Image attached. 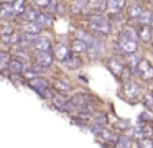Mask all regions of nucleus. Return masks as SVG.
Wrapping results in <instances>:
<instances>
[{"label":"nucleus","instance_id":"nucleus-1","mask_svg":"<svg viewBox=\"0 0 153 148\" xmlns=\"http://www.w3.org/2000/svg\"><path fill=\"white\" fill-rule=\"evenodd\" d=\"M87 22H89V26H91V30H92L94 33L104 35V36L110 35V22H109V18H105L104 15H100V13L89 15Z\"/></svg>","mask_w":153,"mask_h":148},{"label":"nucleus","instance_id":"nucleus-2","mask_svg":"<svg viewBox=\"0 0 153 148\" xmlns=\"http://www.w3.org/2000/svg\"><path fill=\"white\" fill-rule=\"evenodd\" d=\"M28 86H30V89L31 91H35L36 94H40L43 99H50L51 100V97H53V91H51V87H50V84H48V81L46 79H43V77H33V79H30L28 81Z\"/></svg>","mask_w":153,"mask_h":148},{"label":"nucleus","instance_id":"nucleus-3","mask_svg":"<svg viewBox=\"0 0 153 148\" xmlns=\"http://www.w3.org/2000/svg\"><path fill=\"white\" fill-rule=\"evenodd\" d=\"M133 72H135L137 76H140L143 81H152L153 79V68H152L148 59H138Z\"/></svg>","mask_w":153,"mask_h":148},{"label":"nucleus","instance_id":"nucleus-4","mask_svg":"<svg viewBox=\"0 0 153 148\" xmlns=\"http://www.w3.org/2000/svg\"><path fill=\"white\" fill-rule=\"evenodd\" d=\"M123 97L128 99V100H137L138 99V95L142 94V86L138 84V82L135 81H127L125 86H123V91H122Z\"/></svg>","mask_w":153,"mask_h":148},{"label":"nucleus","instance_id":"nucleus-5","mask_svg":"<svg viewBox=\"0 0 153 148\" xmlns=\"http://www.w3.org/2000/svg\"><path fill=\"white\" fill-rule=\"evenodd\" d=\"M107 68L112 74H115V77H122L123 72H125V62L119 56H110L107 59Z\"/></svg>","mask_w":153,"mask_h":148},{"label":"nucleus","instance_id":"nucleus-6","mask_svg":"<svg viewBox=\"0 0 153 148\" xmlns=\"http://www.w3.org/2000/svg\"><path fill=\"white\" fill-rule=\"evenodd\" d=\"M53 56H51L50 51H38V49H35V62H36L38 66H41V68H50V66H53Z\"/></svg>","mask_w":153,"mask_h":148},{"label":"nucleus","instance_id":"nucleus-7","mask_svg":"<svg viewBox=\"0 0 153 148\" xmlns=\"http://www.w3.org/2000/svg\"><path fill=\"white\" fill-rule=\"evenodd\" d=\"M86 53H87V54H89L92 59L100 58V56L104 54V43L100 41L99 38H94V41L91 43V45H87Z\"/></svg>","mask_w":153,"mask_h":148},{"label":"nucleus","instance_id":"nucleus-8","mask_svg":"<svg viewBox=\"0 0 153 148\" xmlns=\"http://www.w3.org/2000/svg\"><path fill=\"white\" fill-rule=\"evenodd\" d=\"M35 22L38 23V25L41 26V28H51V26L54 25V18H53V15L51 13H48V12H38V15H36V20Z\"/></svg>","mask_w":153,"mask_h":148},{"label":"nucleus","instance_id":"nucleus-9","mask_svg":"<svg viewBox=\"0 0 153 148\" xmlns=\"http://www.w3.org/2000/svg\"><path fill=\"white\" fill-rule=\"evenodd\" d=\"M31 46L35 49H38V51H50L53 45H51L50 38H46V36H36L35 41L31 43Z\"/></svg>","mask_w":153,"mask_h":148},{"label":"nucleus","instance_id":"nucleus-10","mask_svg":"<svg viewBox=\"0 0 153 148\" xmlns=\"http://www.w3.org/2000/svg\"><path fill=\"white\" fill-rule=\"evenodd\" d=\"M119 46L123 54H130V53L138 51V41H133V39H120Z\"/></svg>","mask_w":153,"mask_h":148},{"label":"nucleus","instance_id":"nucleus-11","mask_svg":"<svg viewBox=\"0 0 153 148\" xmlns=\"http://www.w3.org/2000/svg\"><path fill=\"white\" fill-rule=\"evenodd\" d=\"M63 62H64V66H66L68 69H71V71L82 68V59H81L79 56H76V53H74V54H68Z\"/></svg>","mask_w":153,"mask_h":148},{"label":"nucleus","instance_id":"nucleus-12","mask_svg":"<svg viewBox=\"0 0 153 148\" xmlns=\"http://www.w3.org/2000/svg\"><path fill=\"white\" fill-rule=\"evenodd\" d=\"M51 49H53L54 58H56L58 61H64L66 56L69 54V48H68L66 45H63V43H56L54 46H51Z\"/></svg>","mask_w":153,"mask_h":148},{"label":"nucleus","instance_id":"nucleus-13","mask_svg":"<svg viewBox=\"0 0 153 148\" xmlns=\"http://www.w3.org/2000/svg\"><path fill=\"white\" fill-rule=\"evenodd\" d=\"M125 7V0H105V10L110 13H120Z\"/></svg>","mask_w":153,"mask_h":148},{"label":"nucleus","instance_id":"nucleus-14","mask_svg":"<svg viewBox=\"0 0 153 148\" xmlns=\"http://www.w3.org/2000/svg\"><path fill=\"white\" fill-rule=\"evenodd\" d=\"M51 102H53V105L58 109V110L61 112H66V107H68V97L64 94H56L51 97Z\"/></svg>","mask_w":153,"mask_h":148},{"label":"nucleus","instance_id":"nucleus-15","mask_svg":"<svg viewBox=\"0 0 153 148\" xmlns=\"http://www.w3.org/2000/svg\"><path fill=\"white\" fill-rule=\"evenodd\" d=\"M97 137L100 138L102 141H105V143H110V145H114L115 143V140H117V135L114 133L112 130H109V128H100V132L97 133Z\"/></svg>","mask_w":153,"mask_h":148},{"label":"nucleus","instance_id":"nucleus-16","mask_svg":"<svg viewBox=\"0 0 153 148\" xmlns=\"http://www.w3.org/2000/svg\"><path fill=\"white\" fill-rule=\"evenodd\" d=\"M38 66V64H36ZM41 69H45V68H41V66H38V68H23V71L20 72V76L23 79H27V81H30V79H33V77H36L38 76V71H41Z\"/></svg>","mask_w":153,"mask_h":148},{"label":"nucleus","instance_id":"nucleus-17","mask_svg":"<svg viewBox=\"0 0 153 148\" xmlns=\"http://www.w3.org/2000/svg\"><path fill=\"white\" fill-rule=\"evenodd\" d=\"M137 35H138V39H142V41H145V43H150V39H152V26L142 25V28L137 31Z\"/></svg>","mask_w":153,"mask_h":148},{"label":"nucleus","instance_id":"nucleus-18","mask_svg":"<svg viewBox=\"0 0 153 148\" xmlns=\"http://www.w3.org/2000/svg\"><path fill=\"white\" fill-rule=\"evenodd\" d=\"M23 62L20 61V59H10V62H8V71L12 72L13 76H18L22 71H23Z\"/></svg>","mask_w":153,"mask_h":148},{"label":"nucleus","instance_id":"nucleus-19","mask_svg":"<svg viewBox=\"0 0 153 148\" xmlns=\"http://www.w3.org/2000/svg\"><path fill=\"white\" fill-rule=\"evenodd\" d=\"M13 15V10H12V3H0V18L2 20H10Z\"/></svg>","mask_w":153,"mask_h":148},{"label":"nucleus","instance_id":"nucleus-20","mask_svg":"<svg viewBox=\"0 0 153 148\" xmlns=\"http://www.w3.org/2000/svg\"><path fill=\"white\" fill-rule=\"evenodd\" d=\"M120 39H133V41H138V35H137V30H133L132 26H125L120 33Z\"/></svg>","mask_w":153,"mask_h":148},{"label":"nucleus","instance_id":"nucleus-21","mask_svg":"<svg viewBox=\"0 0 153 148\" xmlns=\"http://www.w3.org/2000/svg\"><path fill=\"white\" fill-rule=\"evenodd\" d=\"M41 26L36 22H27L23 25V33H31V35H40L41 33Z\"/></svg>","mask_w":153,"mask_h":148},{"label":"nucleus","instance_id":"nucleus-22","mask_svg":"<svg viewBox=\"0 0 153 148\" xmlns=\"http://www.w3.org/2000/svg\"><path fill=\"white\" fill-rule=\"evenodd\" d=\"M71 49H73V53H76V54H81V53H86L87 45L81 38H74L73 45H71Z\"/></svg>","mask_w":153,"mask_h":148},{"label":"nucleus","instance_id":"nucleus-23","mask_svg":"<svg viewBox=\"0 0 153 148\" xmlns=\"http://www.w3.org/2000/svg\"><path fill=\"white\" fill-rule=\"evenodd\" d=\"M142 12H143V7L142 5H137V3H133V5H130L128 8H127L128 18H132V20H137L140 15H142Z\"/></svg>","mask_w":153,"mask_h":148},{"label":"nucleus","instance_id":"nucleus-24","mask_svg":"<svg viewBox=\"0 0 153 148\" xmlns=\"http://www.w3.org/2000/svg\"><path fill=\"white\" fill-rule=\"evenodd\" d=\"M25 2L23 0H15V2H12V10H13V15L15 16H18V15H22V13L25 12Z\"/></svg>","mask_w":153,"mask_h":148},{"label":"nucleus","instance_id":"nucleus-25","mask_svg":"<svg viewBox=\"0 0 153 148\" xmlns=\"http://www.w3.org/2000/svg\"><path fill=\"white\" fill-rule=\"evenodd\" d=\"M12 56L8 54V53H0V71L4 72V71H8V62H10Z\"/></svg>","mask_w":153,"mask_h":148},{"label":"nucleus","instance_id":"nucleus-26","mask_svg":"<svg viewBox=\"0 0 153 148\" xmlns=\"http://www.w3.org/2000/svg\"><path fill=\"white\" fill-rule=\"evenodd\" d=\"M53 86H54V89H56L59 94H66V92L71 91V86L68 84V82H63V81H54Z\"/></svg>","mask_w":153,"mask_h":148},{"label":"nucleus","instance_id":"nucleus-27","mask_svg":"<svg viewBox=\"0 0 153 148\" xmlns=\"http://www.w3.org/2000/svg\"><path fill=\"white\" fill-rule=\"evenodd\" d=\"M137 20H140V25H150L152 26V12H150V10H143L142 15Z\"/></svg>","mask_w":153,"mask_h":148},{"label":"nucleus","instance_id":"nucleus-28","mask_svg":"<svg viewBox=\"0 0 153 148\" xmlns=\"http://www.w3.org/2000/svg\"><path fill=\"white\" fill-rule=\"evenodd\" d=\"M23 15V18L27 20V22H35L36 20V15H38V10L36 8H25V12L22 13Z\"/></svg>","mask_w":153,"mask_h":148},{"label":"nucleus","instance_id":"nucleus-29","mask_svg":"<svg viewBox=\"0 0 153 148\" xmlns=\"http://www.w3.org/2000/svg\"><path fill=\"white\" fill-rule=\"evenodd\" d=\"M138 59H140V58H137L135 53H130V54H127V64H125V66L133 72V69H135V66H137V62H138Z\"/></svg>","mask_w":153,"mask_h":148},{"label":"nucleus","instance_id":"nucleus-30","mask_svg":"<svg viewBox=\"0 0 153 148\" xmlns=\"http://www.w3.org/2000/svg\"><path fill=\"white\" fill-rule=\"evenodd\" d=\"M114 147H117V148H127V147H132V141H130L128 137H120V138H117V140H115Z\"/></svg>","mask_w":153,"mask_h":148},{"label":"nucleus","instance_id":"nucleus-31","mask_svg":"<svg viewBox=\"0 0 153 148\" xmlns=\"http://www.w3.org/2000/svg\"><path fill=\"white\" fill-rule=\"evenodd\" d=\"M2 39H4L5 43H8V45H17L20 36H18L17 33H10V35H2Z\"/></svg>","mask_w":153,"mask_h":148},{"label":"nucleus","instance_id":"nucleus-32","mask_svg":"<svg viewBox=\"0 0 153 148\" xmlns=\"http://www.w3.org/2000/svg\"><path fill=\"white\" fill-rule=\"evenodd\" d=\"M15 54H17V59H20L22 62H28V61H30V56H28L25 51H22L20 48H15Z\"/></svg>","mask_w":153,"mask_h":148},{"label":"nucleus","instance_id":"nucleus-33","mask_svg":"<svg viewBox=\"0 0 153 148\" xmlns=\"http://www.w3.org/2000/svg\"><path fill=\"white\" fill-rule=\"evenodd\" d=\"M143 105L146 107V110H148V112L153 110V100H152V94H150V92L143 97Z\"/></svg>","mask_w":153,"mask_h":148},{"label":"nucleus","instance_id":"nucleus-34","mask_svg":"<svg viewBox=\"0 0 153 148\" xmlns=\"http://www.w3.org/2000/svg\"><path fill=\"white\" fill-rule=\"evenodd\" d=\"M94 120H96V123H100V125H105L107 123V117H105V114H96L94 115Z\"/></svg>","mask_w":153,"mask_h":148},{"label":"nucleus","instance_id":"nucleus-35","mask_svg":"<svg viewBox=\"0 0 153 148\" xmlns=\"http://www.w3.org/2000/svg\"><path fill=\"white\" fill-rule=\"evenodd\" d=\"M115 127L119 128V130H127V128H128V122L127 120H119Z\"/></svg>","mask_w":153,"mask_h":148},{"label":"nucleus","instance_id":"nucleus-36","mask_svg":"<svg viewBox=\"0 0 153 148\" xmlns=\"http://www.w3.org/2000/svg\"><path fill=\"white\" fill-rule=\"evenodd\" d=\"M50 2H51V0H33V3L36 7H40V8H45V7H46Z\"/></svg>","mask_w":153,"mask_h":148},{"label":"nucleus","instance_id":"nucleus-37","mask_svg":"<svg viewBox=\"0 0 153 148\" xmlns=\"http://www.w3.org/2000/svg\"><path fill=\"white\" fill-rule=\"evenodd\" d=\"M145 2H148V0H145Z\"/></svg>","mask_w":153,"mask_h":148},{"label":"nucleus","instance_id":"nucleus-38","mask_svg":"<svg viewBox=\"0 0 153 148\" xmlns=\"http://www.w3.org/2000/svg\"><path fill=\"white\" fill-rule=\"evenodd\" d=\"M0 53H2V51H0Z\"/></svg>","mask_w":153,"mask_h":148}]
</instances>
